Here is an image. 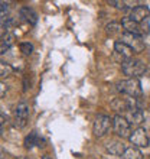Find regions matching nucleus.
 I'll list each match as a JSON object with an SVG mask.
<instances>
[{
  "mask_svg": "<svg viewBox=\"0 0 150 159\" xmlns=\"http://www.w3.org/2000/svg\"><path fill=\"white\" fill-rule=\"evenodd\" d=\"M19 159H28V158H19Z\"/></svg>",
  "mask_w": 150,
  "mask_h": 159,
  "instance_id": "25",
  "label": "nucleus"
},
{
  "mask_svg": "<svg viewBox=\"0 0 150 159\" xmlns=\"http://www.w3.org/2000/svg\"><path fill=\"white\" fill-rule=\"evenodd\" d=\"M105 32L110 35V36H116V35H123V26L121 23H117V22H111L105 26Z\"/></svg>",
  "mask_w": 150,
  "mask_h": 159,
  "instance_id": "16",
  "label": "nucleus"
},
{
  "mask_svg": "<svg viewBox=\"0 0 150 159\" xmlns=\"http://www.w3.org/2000/svg\"><path fill=\"white\" fill-rule=\"evenodd\" d=\"M39 143V140H38V134L35 133V132H32V133H29V136H26L25 139V146L29 149V148L35 146V145H38Z\"/></svg>",
  "mask_w": 150,
  "mask_h": 159,
  "instance_id": "17",
  "label": "nucleus"
},
{
  "mask_svg": "<svg viewBox=\"0 0 150 159\" xmlns=\"http://www.w3.org/2000/svg\"><path fill=\"white\" fill-rule=\"evenodd\" d=\"M105 149L108 152L110 155H116V156H123V153L126 152V145L120 140H110L105 145Z\"/></svg>",
  "mask_w": 150,
  "mask_h": 159,
  "instance_id": "12",
  "label": "nucleus"
},
{
  "mask_svg": "<svg viewBox=\"0 0 150 159\" xmlns=\"http://www.w3.org/2000/svg\"><path fill=\"white\" fill-rule=\"evenodd\" d=\"M113 129L117 133V136H120L123 139H129L133 133L130 121L124 116H120V114H116L114 119H113Z\"/></svg>",
  "mask_w": 150,
  "mask_h": 159,
  "instance_id": "4",
  "label": "nucleus"
},
{
  "mask_svg": "<svg viewBox=\"0 0 150 159\" xmlns=\"http://www.w3.org/2000/svg\"><path fill=\"white\" fill-rule=\"evenodd\" d=\"M6 91H7V87L4 85V83L0 84V96L4 97V94H6Z\"/></svg>",
  "mask_w": 150,
  "mask_h": 159,
  "instance_id": "23",
  "label": "nucleus"
},
{
  "mask_svg": "<svg viewBox=\"0 0 150 159\" xmlns=\"http://www.w3.org/2000/svg\"><path fill=\"white\" fill-rule=\"evenodd\" d=\"M12 42H13L12 35H6V36H3V39H2V54H4V51L12 45Z\"/></svg>",
  "mask_w": 150,
  "mask_h": 159,
  "instance_id": "18",
  "label": "nucleus"
},
{
  "mask_svg": "<svg viewBox=\"0 0 150 159\" xmlns=\"http://www.w3.org/2000/svg\"><path fill=\"white\" fill-rule=\"evenodd\" d=\"M121 26H123V29L124 32H129V34H134V35H142L143 29L142 26L139 25L137 22H134L133 19H130V16H126L121 19Z\"/></svg>",
  "mask_w": 150,
  "mask_h": 159,
  "instance_id": "10",
  "label": "nucleus"
},
{
  "mask_svg": "<svg viewBox=\"0 0 150 159\" xmlns=\"http://www.w3.org/2000/svg\"><path fill=\"white\" fill-rule=\"evenodd\" d=\"M123 43L131 48L134 54H139V52H143L144 51V42H143L142 36L139 35H134V34H129V32H124L121 35V39H120Z\"/></svg>",
  "mask_w": 150,
  "mask_h": 159,
  "instance_id": "6",
  "label": "nucleus"
},
{
  "mask_svg": "<svg viewBox=\"0 0 150 159\" xmlns=\"http://www.w3.org/2000/svg\"><path fill=\"white\" fill-rule=\"evenodd\" d=\"M42 159H52V158H51V156H48V155H43V156H42Z\"/></svg>",
  "mask_w": 150,
  "mask_h": 159,
  "instance_id": "24",
  "label": "nucleus"
},
{
  "mask_svg": "<svg viewBox=\"0 0 150 159\" xmlns=\"http://www.w3.org/2000/svg\"><path fill=\"white\" fill-rule=\"evenodd\" d=\"M0 74H2V78L9 77L10 74H12V67H10V65H7V64L2 62V64H0Z\"/></svg>",
  "mask_w": 150,
  "mask_h": 159,
  "instance_id": "20",
  "label": "nucleus"
},
{
  "mask_svg": "<svg viewBox=\"0 0 150 159\" xmlns=\"http://www.w3.org/2000/svg\"><path fill=\"white\" fill-rule=\"evenodd\" d=\"M150 17V10L147 6H143V4H139L130 12V19H133L134 22H137L139 25L143 23V22H147Z\"/></svg>",
  "mask_w": 150,
  "mask_h": 159,
  "instance_id": "9",
  "label": "nucleus"
},
{
  "mask_svg": "<svg viewBox=\"0 0 150 159\" xmlns=\"http://www.w3.org/2000/svg\"><path fill=\"white\" fill-rule=\"evenodd\" d=\"M114 51H116V54H118L121 57V58L124 59H131L133 58V49L131 48H129V46L126 45V43H123L121 41H117L114 42Z\"/></svg>",
  "mask_w": 150,
  "mask_h": 159,
  "instance_id": "13",
  "label": "nucleus"
},
{
  "mask_svg": "<svg viewBox=\"0 0 150 159\" xmlns=\"http://www.w3.org/2000/svg\"><path fill=\"white\" fill-rule=\"evenodd\" d=\"M113 126V119H110L105 114H100L97 116V119L94 120V126H92V133L97 138H103Z\"/></svg>",
  "mask_w": 150,
  "mask_h": 159,
  "instance_id": "5",
  "label": "nucleus"
},
{
  "mask_svg": "<svg viewBox=\"0 0 150 159\" xmlns=\"http://www.w3.org/2000/svg\"><path fill=\"white\" fill-rule=\"evenodd\" d=\"M20 16L25 19L26 22H29L30 25H36L38 23V15L33 9L30 7H22L20 9Z\"/></svg>",
  "mask_w": 150,
  "mask_h": 159,
  "instance_id": "14",
  "label": "nucleus"
},
{
  "mask_svg": "<svg viewBox=\"0 0 150 159\" xmlns=\"http://www.w3.org/2000/svg\"><path fill=\"white\" fill-rule=\"evenodd\" d=\"M123 159H143V153L142 151L136 146H129L126 149V152L123 153Z\"/></svg>",
  "mask_w": 150,
  "mask_h": 159,
  "instance_id": "15",
  "label": "nucleus"
},
{
  "mask_svg": "<svg viewBox=\"0 0 150 159\" xmlns=\"http://www.w3.org/2000/svg\"><path fill=\"white\" fill-rule=\"evenodd\" d=\"M117 90L134 98V97H139L142 94V84H140L139 78H129L117 84Z\"/></svg>",
  "mask_w": 150,
  "mask_h": 159,
  "instance_id": "2",
  "label": "nucleus"
},
{
  "mask_svg": "<svg viewBox=\"0 0 150 159\" xmlns=\"http://www.w3.org/2000/svg\"><path fill=\"white\" fill-rule=\"evenodd\" d=\"M2 20H4L6 19V13H7L9 10V3H6V2H2Z\"/></svg>",
  "mask_w": 150,
  "mask_h": 159,
  "instance_id": "22",
  "label": "nucleus"
},
{
  "mask_svg": "<svg viewBox=\"0 0 150 159\" xmlns=\"http://www.w3.org/2000/svg\"><path fill=\"white\" fill-rule=\"evenodd\" d=\"M28 117H29V106L26 103H19L15 109V126L19 129L25 127Z\"/></svg>",
  "mask_w": 150,
  "mask_h": 159,
  "instance_id": "7",
  "label": "nucleus"
},
{
  "mask_svg": "<svg viewBox=\"0 0 150 159\" xmlns=\"http://www.w3.org/2000/svg\"><path fill=\"white\" fill-rule=\"evenodd\" d=\"M20 51L25 55H30L32 52H33V45H32L30 42H22L20 43Z\"/></svg>",
  "mask_w": 150,
  "mask_h": 159,
  "instance_id": "19",
  "label": "nucleus"
},
{
  "mask_svg": "<svg viewBox=\"0 0 150 159\" xmlns=\"http://www.w3.org/2000/svg\"><path fill=\"white\" fill-rule=\"evenodd\" d=\"M111 107L113 110L117 111V114L126 116L130 110L136 109L137 104H136V98H133V97H117L111 101Z\"/></svg>",
  "mask_w": 150,
  "mask_h": 159,
  "instance_id": "3",
  "label": "nucleus"
},
{
  "mask_svg": "<svg viewBox=\"0 0 150 159\" xmlns=\"http://www.w3.org/2000/svg\"><path fill=\"white\" fill-rule=\"evenodd\" d=\"M121 71L129 78H139V75L144 74V71H146V64L142 59H126L121 62Z\"/></svg>",
  "mask_w": 150,
  "mask_h": 159,
  "instance_id": "1",
  "label": "nucleus"
},
{
  "mask_svg": "<svg viewBox=\"0 0 150 159\" xmlns=\"http://www.w3.org/2000/svg\"><path fill=\"white\" fill-rule=\"evenodd\" d=\"M129 140L131 142V145L136 148H146L149 146V138H147L146 130L143 127H137L133 130L131 136L129 138Z\"/></svg>",
  "mask_w": 150,
  "mask_h": 159,
  "instance_id": "8",
  "label": "nucleus"
},
{
  "mask_svg": "<svg viewBox=\"0 0 150 159\" xmlns=\"http://www.w3.org/2000/svg\"><path fill=\"white\" fill-rule=\"evenodd\" d=\"M110 4L116 6V7H117V9H120V10H126V9L129 7L126 2H117V0H111V2H110Z\"/></svg>",
  "mask_w": 150,
  "mask_h": 159,
  "instance_id": "21",
  "label": "nucleus"
},
{
  "mask_svg": "<svg viewBox=\"0 0 150 159\" xmlns=\"http://www.w3.org/2000/svg\"><path fill=\"white\" fill-rule=\"evenodd\" d=\"M124 117L130 121V125L131 126H137V127H140V125L144 121V113H143L139 107H136V109L130 110Z\"/></svg>",
  "mask_w": 150,
  "mask_h": 159,
  "instance_id": "11",
  "label": "nucleus"
}]
</instances>
